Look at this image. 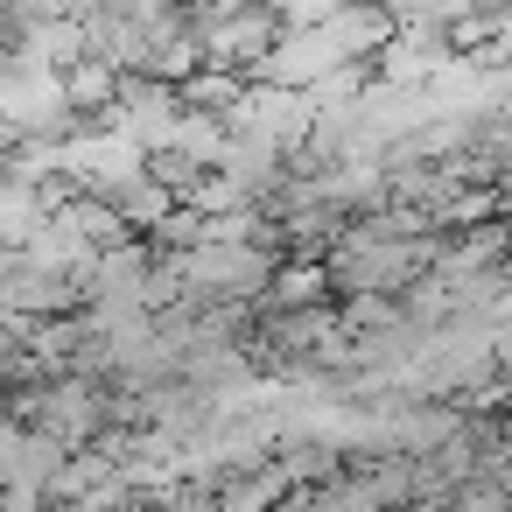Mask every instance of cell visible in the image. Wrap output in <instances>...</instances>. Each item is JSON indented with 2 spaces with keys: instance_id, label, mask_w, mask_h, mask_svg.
<instances>
[{
  "instance_id": "obj_1",
  "label": "cell",
  "mask_w": 512,
  "mask_h": 512,
  "mask_svg": "<svg viewBox=\"0 0 512 512\" xmlns=\"http://www.w3.org/2000/svg\"><path fill=\"white\" fill-rule=\"evenodd\" d=\"M274 36H281L274 0H239V8H225V22L204 36V64H232V71H246Z\"/></svg>"
},
{
  "instance_id": "obj_2",
  "label": "cell",
  "mask_w": 512,
  "mask_h": 512,
  "mask_svg": "<svg viewBox=\"0 0 512 512\" xmlns=\"http://www.w3.org/2000/svg\"><path fill=\"white\" fill-rule=\"evenodd\" d=\"M393 22H400V15L386 8V0H344V8H337L330 22H316V29H323L344 57H372V50L393 36Z\"/></svg>"
},
{
  "instance_id": "obj_3",
  "label": "cell",
  "mask_w": 512,
  "mask_h": 512,
  "mask_svg": "<svg viewBox=\"0 0 512 512\" xmlns=\"http://www.w3.org/2000/svg\"><path fill=\"white\" fill-rule=\"evenodd\" d=\"M57 78H64V99H71V113H78V120H92V113H106V106L120 99V71H113V64H99V57H71Z\"/></svg>"
},
{
  "instance_id": "obj_4",
  "label": "cell",
  "mask_w": 512,
  "mask_h": 512,
  "mask_svg": "<svg viewBox=\"0 0 512 512\" xmlns=\"http://www.w3.org/2000/svg\"><path fill=\"white\" fill-rule=\"evenodd\" d=\"M260 309H302V302H330V274H323V260H281L274 267V281L253 295Z\"/></svg>"
},
{
  "instance_id": "obj_5",
  "label": "cell",
  "mask_w": 512,
  "mask_h": 512,
  "mask_svg": "<svg viewBox=\"0 0 512 512\" xmlns=\"http://www.w3.org/2000/svg\"><path fill=\"white\" fill-rule=\"evenodd\" d=\"M239 92H246V71H232V64H197L176 78V106H190V113H225Z\"/></svg>"
},
{
  "instance_id": "obj_6",
  "label": "cell",
  "mask_w": 512,
  "mask_h": 512,
  "mask_svg": "<svg viewBox=\"0 0 512 512\" xmlns=\"http://www.w3.org/2000/svg\"><path fill=\"white\" fill-rule=\"evenodd\" d=\"M225 113H190V106H176V148L197 162V169H218V155H225Z\"/></svg>"
},
{
  "instance_id": "obj_7",
  "label": "cell",
  "mask_w": 512,
  "mask_h": 512,
  "mask_svg": "<svg viewBox=\"0 0 512 512\" xmlns=\"http://www.w3.org/2000/svg\"><path fill=\"white\" fill-rule=\"evenodd\" d=\"M64 218L85 232V246H120V239H134V225H127V218H120L99 190H78V197L64 204Z\"/></svg>"
},
{
  "instance_id": "obj_8",
  "label": "cell",
  "mask_w": 512,
  "mask_h": 512,
  "mask_svg": "<svg viewBox=\"0 0 512 512\" xmlns=\"http://www.w3.org/2000/svg\"><path fill=\"white\" fill-rule=\"evenodd\" d=\"M141 169H148L162 190H176V197H183V190H190V176H197V162H190L176 141H162V148H141Z\"/></svg>"
},
{
  "instance_id": "obj_9",
  "label": "cell",
  "mask_w": 512,
  "mask_h": 512,
  "mask_svg": "<svg viewBox=\"0 0 512 512\" xmlns=\"http://www.w3.org/2000/svg\"><path fill=\"white\" fill-rule=\"evenodd\" d=\"M498 435H505V449H512V407H498Z\"/></svg>"
}]
</instances>
